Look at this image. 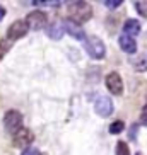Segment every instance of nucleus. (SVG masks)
<instances>
[{"instance_id":"obj_1","label":"nucleus","mask_w":147,"mask_h":155,"mask_svg":"<svg viewBox=\"0 0 147 155\" xmlns=\"http://www.w3.org/2000/svg\"><path fill=\"white\" fill-rule=\"evenodd\" d=\"M67 15H69V21L80 26L92 17V7L87 2H72L67 7Z\"/></svg>"},{"instance_id":"obj_2","label":"nucleus","mask_w":147,"mask_h":155,"mask_svg":"<svg viewBox=\"0 0 147 155\" xmlns=\"http://www.w3.org/2000/svg\"><path fill=\"white\" fill-rule=\"evenodd\" d=\"M84 48L87 51V55L94 60H101L103 56L106 55V48H104V43L96 36H89L86 38L84 41Z\"/></svg>"},{"instance_id":"obj_3","label":"nucleus","mask_w":147,"mask_h":155,"mask_svg":"<svg viewBox=\"0 0 147 155\" xmlns=\"http://www.w3.org/2000/svg\"><path fill=\"white\" fill-rule=\"evenodd\" d=\"M4 126L9 133L14 135L15 131H19L22 128V114L19 113L17 109H10L5 113L4 116Z\"/></svg>"},{"instance_id":"obj_4","label":"nucleus","mask_w":147,"mask_h":155,"mask_svg":"<svg viewBox=\"0 0 147 155\" xmlns=\"http://www.w3.org/2000/svg\"><path fill=\"white\" fill-rule=\"evenodd\" d=\"M28 31H29V26L26 21H14L9 26V29H7V39L14 43V41H17V39L26 36Z\"/></svg>"},{"instance_id":"obj_5","label":"nucleus","mask_w":147,"mask_h":155,"mask_svg":"<svg viewBox=\"0 0 147 155\" xmlns=\"http://www.w3.org/2000/svg\"><path fill=\"white\" fill-rule=\"evenodd\" d=\"M26 22H28L29 29L39 31V29H43L46 24H48V17H46V14H45V12H41V10H32V12H29V14H28Z\"/></svg>"},{"instance_id":"obj_6","label":"nucleus","mask_w":147,"mask_h":155,"mask_svg":"<svg viewBox=\"0 0 147 155\" xmlns=\"http://www.w3.org/2000/svg\"><path fill=\"white\" fill-rule=\"evenodd\" d=\"M106 87H108V91L111 94H115V96H121V92H123V80L120 77V73L116 72H111L106 75Z\"/></svg>"},{"instance_id":"obj_7","label":"nucleus","mask_w":147,"mask_h":155,"mask_svg":"<svg viewBox=\"0 0 147 155\" xmlns=\"http://www.w3.org/2000/svg\"><path fill=\"white\" fill-rule=\"evenodd\" d=\"M31 141H32V133L24 126L12 135V143H14V147H17V148H28Z\"/></svg>"},{"instance_id":"obj_8","label":"nucleus","mask_w":147,"mask_h":155,"mask_svg":"<svg viewBox=\"0 0 147 155\" xmlns=\"http://www.w3.org/2000/svg\"><path fill=\"white\" fill-rule=\"evenodd\" d=\"M94 111H96L101 118H106V116H110L113 113V102H111L110 97L106 96H99L94 102Z\"/></svg>"},{"instance_id":"obj_9","label":"nucleus","mask_w":147,"mask_h":155,"mask_svg":"<svg viewBox=\"0 0 147 155\" xmlns=\"http://www.w3.org/2000/svg\"><path fill=\"white\" fill-rule=\"evenodd\" d=\"M63 29L69 32L72 38H75V39H79V41H86V32L82 31V28H80L79 24L72 22V21H65Z\"/></svg>"},{"instance_id":"obj_10","label":"nucleus","mask_w":147,"mask_h":155,"mask_svg":"<svg viewBox=\"0 0 147 155\" xmlns=\"http://www.w3.org/2000/svg\"><path fill=\"white\" fill-rule=\"evenodd\" d=\"M118 43H120V48H121L125 53H135V51H137V43H135V39L127 36V34H121Z\"/></svg>"},{"instance_id":"obj_11","label":"nucleus","mask_w":147,"mask_h":155,"mask_svg":"<svg viewBox=\"0 0 147 155\" xmlns=\"http://www.w3.org/2000/svg\"><path fill=\"white\" fill-rule=\"evenodd\" d=\"M123 32L130 38L137 36L138 32H140V22L135 21V19H128V21L123 24Z\"/></svg>"},{"instance_id":"obj_12","label":"nucleus","mask_w":147,"mask_h":155,"mask_svg":"<svg viewBox=\"0 0 147 155\" xmlns=\"http://www.w3.org/2000/svg\"><path fill=\"white\" fill-rule=\"evenodd\" d=\"M48 38H51V39H62V36L65 34V29H63V24L60 22H53L48 28Z\"/></svg>"},{"instance_id":"obj_13","label":"nucleus","mask_w":147,"mask_h":155,"mask_svg":"<svg viewBox=\"0 0 147 155\" xmlns=\"http://www.w3.org/2000/svg\"><path fill=\"white\" fill-rule=\"evenodd\" d=\"M10 48H12V41H9L7 38L0 41V60H2L5 55H7V53H9V50H10Z\"/></svg>"},{"instance_id":"obj_14","label":"nucleus","mask_w":147,"mask_h":155,"mask_svg":"<svg viewBox=\"0 0 147 155\" xmlns=\"http://www.w3.org/2000/svg\"><path fill=\"white\" fill-rule=\"evenodd\" d=\"M125 130V123L123 121H115V123H111L110 126V133L111 135H118V133H121Z\"/></svg>"},{"instance_id":"obj_15","label":"nucleus","mask_w":147,"mask_h":155,"mask_svg":"<svg viewBox=\"0 0 147 155\" xmlns=\"http://www.w3.org/2000/svg\"><path fill=\"white\" fill-rule=\"evenodd\" d=\"M116 155H130V148L125 141H118L116 143Z\"/></svg>"},{"instance_id":"obj_16","label":"nucleus","mask_w":147,"mask_h":155,"mask_svg":"<svg viewBox=\"0 0 147 155\" xmlns=\"http://www.w3.org/2000/svg\"><path fill=\"white\" fill-rule=\"evenodd\" d=\"M135 7H137L138 14L147 19V0H144V2H135Z\"/></svg>"},{"instance_id":"obj_17","label":"nucleus","mask_w":147,"mask_h":155,"mask_svg":"<svg viewBox=\"0 0 147 155\" xmlns=\"http://www.w3.org/2000/svg\"><path fill=\"white\" fill-rule=\"evenodd\" d=\"M104 5L108 9H116L121 5V0H104Z\"/></svg>"},{"instance_id":"obj_18","label":"nucleus","mask_w":147,"mask_h":155,"mask_svg":"<svg viewBox=\"0 0 147 155\" xmlns=\"http://www.w3.org/2000/svg\"><path fill=\"white\" fill-rule=\"evenodd\" d=\"M21 155H41L39 153V150L38 148H34V147H28V148H24L22 153Z\"/></svg>"},{"instance_id":"obj_19","label":"nucleus","mask_w":147,"mask_h":155,"mask_svg":"<svg viewBox=\"0 0 147 155\" xmlns=\"http://www.w3.org/2000/svg\"><path fill=\"white\" fill-rule=\"evenodd\" d=\"M140 121H142V124L147 126V104H145V107L142 109V118H140Z\"/></svg>"},{"instance_id":"obj_20","label":"nucleus","mask_w":147,"mask_h":155,"mask_svg":"<svg viewBox=\"0 0 147 155\" xmlns=\"http://www.w3.org/2000/svg\"><path fill=\"white\" fill-rule=\"evenodd\" d=\"M137 124H133L132 126V133H130V138H135V135H137Z\"/></svg>"},{"instance_id":"obj_21","label":"nucleus","mask_w":147,"mask_h":155,"mask_svg":"<svg viewBox=\"0 0 147 155\" xmlns=\"http://www.w3.org/2000/svg\"><path fill=\"white\" fill-rule=\"evenodd\" d=\"M4 15H5V10H4V7H2V5H0V21H2V19H4Z\"/></svg>"},{"instance_id":"obj_22","label":"nucleus","mask_w":147,"mask_h":155,"mask_svg":"<svg viewBox=\"0 0 147 155\" xmlns=\"http://www.w3.org/2000/svg\"><path fill=\"white\" fill-rule=\"evenodd\" d=\"M137 155H142V153H137Z\"/></svg>"}]
</instances>
